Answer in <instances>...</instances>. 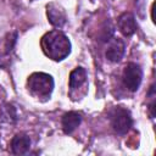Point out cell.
<instances>
[{
  "instance_id": "obj_1",
  "label": "cell",
  "mask_w": 156,
  "mask_h": 156,
  "mask_svg": "<svg viewBox=\"0 0 156 156\" xmlns=\"http://www.w3.org/2000/svg\"><path fill=\"white\" fill-rule=\"evenodd\" d=\"M40 45L43 52L54 61H62L71 52V41L68 37L58 29L45 33L41 37Z\"/></svg>"
},
{
  "instance_id": "obj_2",
  "label": "cell",
  "mask_w": 156,
  "mask_h": 156,
  "mask_svg": "<svg viewBox=\"0 0 156 156\" xmlns=\"http://www.w3.org/2000/svg\"><path fill=\"white\" fill-rule=\"evenodd\" d=\"M27 88L35 98H49L54 90V79L48 73L34 72L27 79Z\"/></svg>"
},
{
  "instance_id": "obj_3",
  "label": "cell",
  "mask_w": 156,
  "mask_h": 156,
  "mask_svg": "<svg viewBox=\"0 0 156 156\" xmlns=\"http://www.w3.org/2000/svg\"><path fill=\"white\" fill-rule=\"evenodd\" d=\"M110 119H111V126L113 130L119 135L127 134L133 126V118L130 112L127 108L121 106H117L112 110L110 115Z\"/></svg>"
},
{
  "instance_id": "obj_4",
  "label": "cell",
  "mask_w": 156,
  "mask_h": 156,
  "mask_svg": "<svg viewBox=\"0 0 156 156\" xmlns=\"http://www.w3.org/2000/svg\"><path fill=\"white\" fill-rule=\"evenodd\" d=\"M123 84L129 91H136L143 80V69L135 62H129L123 69Z\"/></svg>"
},
{
  "instance_id": "obj_5",
  "label": "cell",
  "mask_w": 156,
  "mask_h": 156,
  "mask_svg": "<svg viewBox=\"0 0 156 156\" xmlns=\"http://www.w3.org/2000/svg\"><path fill=\"white\" fill-rule=\"evenodd\" d=\"M46 16L49 22L56 28H62L67 22V16L65 10L54 2L46 5Z\"/></svg>"
},
{
  "instance_id": "obj_6",
  "label": "cell",
  "mask_w": 156,
  "mask_h": 156,
  "mask_svg": "<svg viewBox=\"0 0 156 156\" xmlns=\"http://www.w3.org/2000/svg\"><path fill=\"white\" fill-rule=\"evenodd\" d=\"M126 51V45L124 41L119 38H111L108 40V45L105 52V56L108 61L111 62H119L124 55Z\"/></svg>"
},
{
  "instance_id": "obj_7",
  "label": "cell",
  "mask_w": 156,
  "mask_h": 156,
  "mask_svg": "<svg viewBox=\"0 0 156 156\" xmlns=\"http://www.w3.org/2000/svg\"><path fill=\"white\" fill-rule=\"evenodd\" d=\"M117 27L124 37H132L138 28L134 15L130 12H123L122 15H119V17L117 18Z\"/></svg>"
},
{
  "instance_id": "obj_8",
  "label": "cell",
  "mask_w": 156,
  "mask_h": 156,
  "mask_svg": "<svg viewBox=\"0 0 156 156\" xmlns=\"http://www.w3.org/2000/svg\"><path fill=\"white\" fill-rule=\"evenodd\" d=\"M30 147V138L24 133L16 134L11 140V151L15 155H26Z\"/></svg>"
},
{
  "instance_id": "obj_9",
  "label": "cell",
  "mask_w": 156,
  "mask_h": 156,
  "mask_svg": "<svg viewBox=\"0 0 156 156\" xmlns=\"http://www.w3.org/2000/svg\"><path fill=\"white\" fill-rule=\"evenodd\" d=\"M80 122H82V116L78 112H74V111L66 112L62 116V119H61L63 133L65 134H71L72 132H74L77 129V127L80 124Z\"/></svg>"
},
{
  "instance_id": "obj_10",
  "label": "cell",
  "mask_w": 156,
  "mask_h": 156,
  "mask_svg": "<svg viewBox=\"0 0 156 156\" xmlns=\"http://www.w3.org/2000/svg\"><path fill=\"white\" fill-rule=\"evenodd\" d=\"M85 84H87V71L83 67L74 68L71 72L69 80H68V85H69L71 93L74 91V90H78L79 88H82Z\"/></svg>"
}]
</instances>
